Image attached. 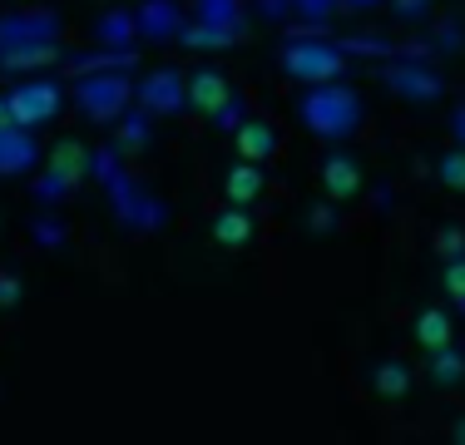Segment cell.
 I'll use <instances>...</instances> for the list:
<instances>
[{"instance_id": "1", "label": "cell", "mask_w": 465, "mask_h": 445, "mask_svg": "<svg viewBox=\"0 0 465 445\" xmlns=\"http://www.w3.org/2000/svg\"><path fill=\"white\" fill-rule=\"evenodd\" d=\"M54 109H60V89L54 84H20L15 94L5 99V114L15 119V124H40Z\"/></svg>"}, {"instance_id": "2", "label": "cell", "mask_w": 465, "mask_h": 445, "mask_svg": "<svg viewBox=\"0 0 465 445\" xmlns=\"http://www.w3.org/2000/svg\"><path fill=\"white\" fill-rule=\"evenodd\" d=\"M228 94L232 89L218 70H198L193 80H188V99H193V109H203V114H223Z\"/></svg>"}, {"instance_id": "3", "label": "cell", "mask_w": 465, "mask_h": 445, "mask_svg": "<svg viewBox=\"0 0 465 445\" xmlns=\"http://www.w3.org/2000/svg\"><path fill=\"white\" fill-rule=\"evenodd\" d=\"M416 341L426 351H446L450 347V317L446 312H420L416 317Z\"/></svg>"}, {"instance_id": "4", "label": "cell", "mask_w": 465, "mask_h": 445, "mask_svg": "<svg viewBox=\"0 0 465 445\" xmlns=\"http://www.w3.org/2000/svg\"><path fill=\"white\" fill-rule=\"evenodd\" d=\"M258 193H262V173H258V163H252V159H242L238 169L228 173V198H232V203H252Z\"/></svg>"}, {"instance_id": "5", "label": "cell", "mask_w": 465, "mask_h": 445, "mask_svg": "<svg viewBox=\"0 0 465 445\" xmlns=\"http://www.w3.org/2000/svg\"><path fill=\"white\" fill-rule=\"evenodd\" d=\"M322 183H327L331 198H351L361 188V173H357V163H351V159H331L327 173H322Z\"/></svg>"}, {"instance_id": "6", "label": "cell", "mask_w": 465, "mask_h": 445, "mask_svg": "<svg viewBox=\"0 0 465 445\" xmlns=\"http://www.w3.org/2000/svg\"><path fill=\"white\" fill-rule=\"evenodd\" d=\"M272 149H278L272 129H262V124H242V129H238V153H242V159L258 163V159H268Z\"/></svg>"}, {"instance_id": "7", "label": "cell", "mask_w": 465, "mask_h": 445, "mask_svg": "<svg viewBox=\"0 0 465 445\" xmlns=\"http://www.w3.org/2000/svg\"><path fill=\"white\" fill-rule=\"evenodd\" d=\"M287 70H297V74H331V70H341V60L331 50H292V54H287Z\"/></svg>"}, {"instance_id": "8", "label": "cell", "mask_w": 465, "mask_h": 445, "mask_svg": "<svg viewBox=\"0 0 465 445\" xmlns=\"http://www.w3.org/2000/svg\"><path fill=\"white\" fill-rule=\"evenodd\" d=\"M248 232H252L248 213H232V208H228V213L213 222V238L223 242V248H238V242H248Z\"/></svg>"}, {"instance_id": "9", "label": "cell", "mask_w": 465, "mask_h": 445, "mask_svg": "<svg viewBox=\"0 0 465 445\" xmlns=\"http://www.w3.org/2000/svg\"><path fill=\"white\" fill-rule=\"evenodd\" d=\"M80 169H84V153L74 149V143H60V149H54V178H60V183H74Z\"/></svg>"}, {"instance_id": "10", "label": "cell", "mask_w": 465, "mask_h": 445, "mask_svg": "<svg viewBox=\"0 0 465 445\" xmlns=\"http://www.w3.org/2000/svg\"><path fill=\"white\" fill-rule=\"evenodd\" d=\"M376 386H381L386 396H401V391H406V366H381V376H376Z\"/></svg>"}, {"instance_id": "11", "label": "cell", "mask_w": 465, "mask_h": 445, "mask_svg": "<svg viewBox=\"0 0 465 445\" xmlns=\"http://www.w3.org/2000/svg\"><path fill=\"white\" fill-rule=\"evenodd\" d=\"M440 178H446V188H465V153H450L440 163Z\"/></svg>"}, {"instance_id": "12", "label": "cell", "mask_w": 465, "mask_h": 445, "mask_svg": "<svg viewBox=\"0 0 465 445\" xmlns=\"http://www.w3.org/2000/svg\"><path fill=\"white\" fill-rule=\"evenodd\" d=\"M446 287H450V297H456V302H465V262H450L446 267Z\"/></svg>"}, {"instance_id": "13", "label": "cell", "mask_w": 465, "mask_h": 445, "mask_svg": "<svg viewBox=\"0 0 465 445\" xmlns=\"http://www.w3.org/2000/svg\"><path fill=\"white\" fill-rule=\"evenodd\" d=\"M440 381H456V376H460V356H446V361H440Z\"/></svg>"}, {"instance_id": "14", "label": "cell", "mask_w": 465, "mask_h": 445, "mask_svg": "<svg viewBox=\"0 0 465 445\" xmlns=\"http://www.w3.org/2000/svg\"><path fill=\"white\" fill-rule=\"evenodd\" d=\"M0 302H15V282L10 277H0Z\"/></svg>"}, {"instance_id": "15", "label": "cell", "mask_w": 465, "mask_h": 445, "mask_svg": "<svg viewBox=\"0 0 465 445\" xmlns=\"http://www.w3.org/2000/svg\"><path fill=\"white\" fill-rule=\"evenodd\" d=\"M0 124H5V104H0Z\"/></svg>"}]
</instances>
